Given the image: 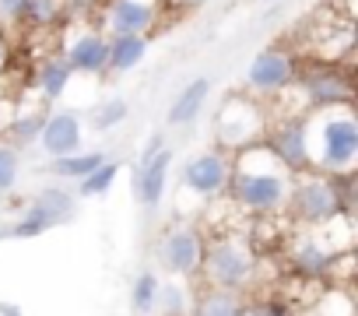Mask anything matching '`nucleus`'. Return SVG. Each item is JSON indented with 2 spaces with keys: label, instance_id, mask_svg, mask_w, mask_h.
<instances>
[{
  "label": "nucleus",
  "instance_id": "c756f323",
  "mask_svg": "<svg viewBox=\"0 0 358 316\" xmlns=\"http://www.w3.org/2000/svg\"><path fill=\"white\" fill-rule=\"evenodd\" d=\"M179 4H187V8H197V4H204V0H179Z\"/></svg>",
  "mask_w": 358,
  "mask_h": 316
},
{
  "label": "nucleus",
  "instance_id": "7ed1b4c3",
  "mask_svg": "<svg viewBox=\"0 0 358 316\" xmlns=\"http://www.w3.org/2000/svg\"><path fill=\"white\" fill-rule=\"evenodd\" d=\"M208 281L218 288V292H236V288H246L257 274V257L250 250L246 239H215L208 250H204V260H201Z\"/></svg>",
  "mask_w": 358,
  "mask_h": 316
},
{
  "label": "nucleus",
  "instance_id": "f257e3e1",
  "mask_svg": "<svg viewBox=\"0 0 358 316\" xmlns=\"http://www.w3.org/2000/svg\"><path fill=\"white\" fill-rule=\"evenodd\" d=\"M292 180H295V173L267 144H253V148H243L236 155L232 173H229V190L243 211L271 215V211L288 204Z\"/></svg>",
  "mask_w": 358,
  "mask_h": 316
},
{
  "label": "nucleus",
  "instance_id": "9b49d317",
  "mask_svg": "<svg viewBox=\"0 0 358 316\" xmlns=\"http://www.w3.org/2000/svg\"><path fill=\"white\" fill-rule=\"evenodd\" d=\"M292 78H295L292 60H288V53H281V50L260 53V57L250 64V71H246V85H250L253 92H281V88L292 85Z\"/></svg>",
  "mask_w": 358,
  "mask_h": 316
},
{
  "label": "nucleus",
  "instance_id": "a211bd4d",
  "mask_svg": "<svg viewBox=\"0 0 358 316\" xmlns=\"http://www.w3.org/2000/svg\"><path fill=\"white\" fill-rule=\"evenodd\" d=\"M246 309H243V302H239V295L236 292H218V288H211L201 302H197V313L194 316H243Z\"/></svg>",
  "mask_w": 358,
  "mask_h": 316
},
{
  "label": "nucleus",
  "instance_id": "a878e982",
  "mask_svg": "<svg viewBox=\"0 0 358 316\" xmlns=\"http://www.w3.org/2000/svg\"><path fill=\"white\" fill-rule=\"evenodd\" d=\"M123 116H127V102L113 99V102H106V106L95 109V127H99V130H109V127H116Z\"/></svg>",
  "mask_w": 358,
  "mask_h": 316
},
{
  "label": "nucleus",
  "instance_id": "c85d7f7f",
  "mask_svg": "<svg viewBox=\"0 0 358 316\" xmlns=\"http://www.w3.org/2000/svg\"><path fill=\"white\" fill-rule=\"evenodd\" d=\"M4 60H8V46H4V39H0V71H4Z\"/></svg>",
  "mask_w": 358,
  "mask_h": 316
},
{
  "label": "nucleus",
  "instance_id": "4be33fe9",
  "mask_svg": "<svg viewBox=\"0 0 358 316\" xmlns=\"http://www.w3.org/2000/svg\"><path fill=\"white\" fill-rule=\"evenodd\" d=\"M53 225H57V218H53L50 211H43L39 204H32V208L18 218V225H15V229H8L4 236H39V232L53 229Z\"/></svg>",
  "mask_w": 358,
  "mask_h": 316
},
{
  "label": "nucleus",
  "instance_id": "39448f33",
  "mask_svg": "<svg viewBox=\"0 0 358 316\" xmlns=\"http://www.w3.org/2000/svg\"><path fill=\"white\" fill-rule=\"evenodd\" d=\"M264 113H260V106L257 102H250V99H229L222 109H218V116H215V130H218V141L225 144V148H236V151H243V148H253L260 137H264Z\"/></svg>",
  "mask_w": 358,
  "mask_h": 316
},
{
  "label": "nucleus",
  "instance_id": "7c9ffc66",
  "mask_svg": "<svg viewBox=\"0 0 358 316\" xmlns=\"http://www.w3.org/2000/svg\"><path fill=\"white\" fill-rule=\"evenodd\" d=\"M0 236H4V229H0Z\"/></svg>",
  "mask_w": 358,
  "mask_h": 316
},
{
  "label": "nucleus",
  "instance_id": "bb28decb",
  "mask_svg": "<svg viewBox=\"0 0 358 316\" xmlns=\"http://www.w3.org/2000/svg\"><path fill=\"white\" fill-rule=\"evenodd\" d=\"M29 18V0H0V25H15Z\"/></svg>",
  "mask_w": 358,
  "mask_h": 316
},
{
  "label": "nucleus",
  "instance_id": "4468645a",
  "mask_svg": "<svg viewBox=\"0 0 358 316\" xmlns=\"http://www.w3.org/2000/svg\"><path fill=\"white\" fill-rule=\"evenodd\" d=\"M144 53H148V39H141V36L109 39V60H106V67L109 71H130V67H137L144 60Z\"/></svg>",
  "mask_w": 358,
  "mask_h": 316
},
{
  "label": "nucleus",
  "instance_id": "20e7f679",
  "mask_svg": "<svg viewBox=\"0 0 358 316\" xmlns=\"http://www.w3.org/2000/svg\"><path fill=\"white\" fill-rule=\"evenodd\" d=\"M288 204H292V215L309 225V229H320L327 222H334L341 211V197H337V187L330 176L323 173H309V176H295L292 180V194H288Z\"/></svg>",
  "mask_w": 358,
  "mask_h": 316
},
{
  "label": "nucleus",
  "instance_id": "9d476101",
  "mask_svg": "<svg viewBox=\"0 0 358 316\" xmlns=\"http://www.w3.org/2000/svg\"><path fill=\"white\" fill-rule=\"evenodd\" d=\"M39 148L50 158H67L81 151V120L71 109H60L53 116H46L43 130H39Z\"/></svg>",
  "mask_w": 358,
  "mask_h": 316
},
{
  "label": "nucleus",
  "instance_id": "2eb2a0df",
  "mask_svg": "<svg viewBox=\"0 0 358 316\" xmlns=\"http://www.w3.org/2000/svg\"><path fill=\"white\" fill-rule=\"evenodd\" d=\"M295 267L302 274H323L327 267H334V253L320 239H299V246H295Z\"/></svg>",
  "mask_w": 358,
  "mask_h": 316
},
{
  "label": "nucleus",
  "instance_id": "ddd939ff",
  "mask_svg": "<svg viewBox=\"0 0 358 316\" xmlns=\"http://www.w3.org/2000/svg\"><path fill=\"white\" fill-rule=\"evenodd\" d=\"M208 95H211V81H208V78L190 81L183 92H179V99L172 102V109H169V123H194V120L201 116Z\"/></svg>",
  "mask_w": 358,
  "mask_h": 316
},
{
  "label": "nucleus",
  "instance_id": "f03ea898",
  "mask_svg": "<svg viewBox=\"0 0 358 316\" xmlns=\"http://www.w3.org/2000/svg\"><path fill=\"white\" fill-rule=\"evenodd\" d=\"M306 162L323 176H351L358 158V120L351 106H323L302 120Z\"/></svg>",
  "mask_w": 358,
  "mask_h": 316
},
{
  "label": "nucleus",
  "instance_id": "423d86ee",
  "mask_svg": "<svg viewBox=\"0 0 358 316\" xmlns=\"http://www.w3.org/2000/svg\"><path fill=\"white\" fill-rule=\"evenodd\" d=\"M158 18V0H109L102 11V36L123 39V36H148V29Z\"/></svg>",
  "mask_w": 358,
  "mask_h": 316
},
{
  "label": "nucleus",
  "instance_id": "6e6552de",
  "mask_svg": "<svg viewBox=\"0 0 358 316\" xmlns=\"http://www.w3.org/2000/svg\"><path fill=\"white\" fill-rule=\"evenodd\" d=\"M158 260H162V267L169 274L190 278L201 267V260H204V243H201V236L194 229H172L162 239V246H158Z\"/></svg>",
  "mask_w": 358,
  "mask_h": 316
},
{
  "label": "nucleus",
  "instance_id": "393cba45",
  "mask_svg": "<svg viewBox=\"0 0 358 316\" xmlns=\"http://www.w3.org/2000/svg\"><path fill=\"white\" fill-rule=\"evenodd\" d=\"M43 123H46V116H43V113H25V116H18V120H15L11 134H15V141L25 148V144L39 141V130H43Z\"/></svg>",
  "mask_w": 358,
  "mask_h": 316
},
{
  "label": "nucleus",
  "instance_id": "aec40b11",
  "mask_svg": "<svg viewBox=\"0 0 358 316\" xmlns=\"http://www.w3.org/2000/svg\"><path fill=\"white\" fill-rule=\"evenodd\" d=\"M116 176H120V162H102L95 173L78 180V197H102V194H109Z\"/></svg>",
  "mask_w": 358,
  "mask_h": 316
},
{
  "label": "nucleus",
  "instance_id": "f3484780",
  "mask_svg": "<svg viewBox=\"0 0 358 316\" xmlns=\"http://www.w3.org/2000/svg\"><path fill=\"white\" fill-rule=\"evenodd\" d=\"M74 81V71L64 64V57H53V60H46L43 64V71H39V88H43V95L46 99H60L64 92H67V85Z\"/></svg>",
  "mask_w": 358,
  "mask_h": 316
},
{
  "label": "nucleus",
  "instance_id": "dca6fc26",
  "mask_svg": "<svg viewBox=\"0 0 358 316\" xmlns=\"http://www.w3.org/2000/svg\"><path fill=\"white\" fill-rule=\"evenodd\" d=\"M106 162V155H99V151H78V155H67V158H53V173L57 176H67V180H85L88 173H95L99 166Z\"/></svg>",
  "mask_w": 358,
  "mask_h": 316
},
{
  "label": "nucleus",
  "instance_id": "cd10ccee",
  "mask_svg": "<svg viewBox=\"0 0 358 316\" xmlns=\"http://www.w3.org/2000/svg\"><path fill=\"white\" fill-rule=\"evenodd\" d=\"M243 316H281V313H274V309H250V313H243Z\"/></svg>",
  "mask_w": 358,
  "mask_h": 316
},
{
  "label": "nucleus",
  "instance_id": "f8f14e48",
  "mask_svg": "<svg viewBox=\"0 0 358 316\" xmlns=\"http://www.w3.org/2000/svg\"><path fill=\"white\" fill-rule=\"evenodd\" d=\"M169 166H172V151L162 148L158 155H151L144 166H137L134 173V194L144 208H155L165 194V183H169Z\"/></svg>",
  "mask_w": 358,
  "mask_h": 316
},
{
  "label": "nucleus",
  "instance_id": "0eeeda50",
  "mask_svg": "<svg viewBox=\"0 0 358 316\" xmlns=\"http://www.w3.org/2000/svg\"><path fill=\"white\" fill-rule=\"evenodd\" d=\"M109 60V39L99 29H74L64 39V64L74 74H99Z\"/></svg>",
  "mask_w": 358,
  "mask_h": 316
},
{
  "label": "nucleus",
  "instance_id": "6ab92c4d",
  "mask_svg": "<svg viewBox=\"0 0 358 316\" xmlns=\"http://www.w3.org/2000/svg\"><path fill=\"white\" fill-rule=\"evenodd\" d=\"M155 309H162V316H183L190 309V292L179 281H158Z\"/></svg>",
  "mask_w": 358,
  "mask_h": 316
},
{
  "label": "nucleus",
  "instance_id": "1a4fd4ad",
  "mask_svg": "<svg viewBox=\"0 0 358 316\" xmlns=\"http://www.w3.org/2000/svg\"><path fill=\"white\" fill-rule=\"evenodd\" d=\"M229 173H232L229 158L218 151H208V155H197L183 169V187L197 197H218L229 190Z\"/></svg>",
  "mask_w": 358,
  "mask_h": 316
},
{
  "label": "nucleus",
  "instance_id": "5701e85b",
  "mask_svg": "<svg viewBox=\"0 0 358 316\" xmlns=\"http://www.w3.org/2000/svg\"><path fill=\"white\" fill-rule=\"evenodd\" d=\"M18 169H22V158L15 144H0V197H8L18 187Z\"/></svg>",
  "mask_w": 358,
  "mask_h": 316
},
{
  "label": "nucleus",
  "instance_id": "412c9836",
  "mask_svg": "<svg viewBox=\"0 0 358 316\" xmlns=\"http://www.w3.org/2000/svg\"><path fill=\"white\" fill-rule=\"evenodd\" d=\"M155 299H158V278L151 271H144L130 288V309L137 316H148V313H155Z\"/></svg>",
  "mask_w": 358,
  "mask_h": 316
},
{
  "label": "nucleus",
  "instance_id": "b1692460",
  "mask_svg": "<svg viewBox=\"0 0 358 316\" xmlns=\"http://www.w3.org/2000/svg\"><path fill=\"white\" fill-rule=\"evenodd\" d=\"M36 204H39L43 211H50L57 222H64V218L71 215V208H74V194H67V190H60V187H50V190L39 194Z\"/></svg>",
  "mask_w": 358,
  "mask_h": 316
}]
</instances>
